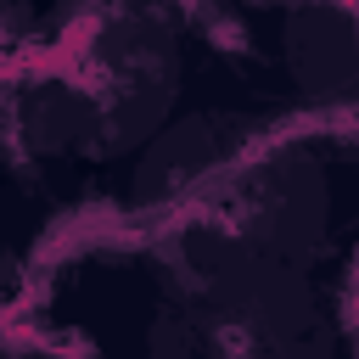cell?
<instances>
[{"label":"cell","mask_w":359,"mask_h":359,"mask_svg":"<svg viewBox=\"0 0 359 359\" xmlns=\"http://www.w3.org/2000/svg\"><path fill=\"white\" fill-rule=\"evenodd\" d=\"M151 359H342V320L325 280H269L230 292H168Z\"/></svg>","instance_id":"obj_2"},{"label":"cell","mask_w":359,"mask_h":359,"mask_svg":"<svg viewBox=\"0 0 359 359\" xmlns=\"http://www.w3.org/2000/svg\"><path fill=\"white\" fill-rule=\"evenodd\" d=\"M353 325H359V264H353Z\"/></svg>","instance_id":"obj_4"},{"label":"cell","mask_w":359,"mask_h":359,"mask_svg":"<svg viewBox=\"0 0 359 359\" xmlns=\"http://www.w3.org/2000/svg\"><path fill=\"white\" fill-rule=\"evenodd\" d=\"M191 22L180 0H73L11 50L6 112L34 157L129 168L180 112Z\"/></svg>","instance_id":"obj_1"},{"label":"cell","mask_w":359,"mask_h":359,"mask_svg":"<svg viewBox=\"0 0 359 359\" xmlns=\"http://www.w3.org/2000/svg\"><path fill=\"white\" fill-rule=\"evenodd\" d=\"M269 56L297 112L359 123V0H280Z\"/></svg>","instance_id":"obj_3"}]
</instances>
